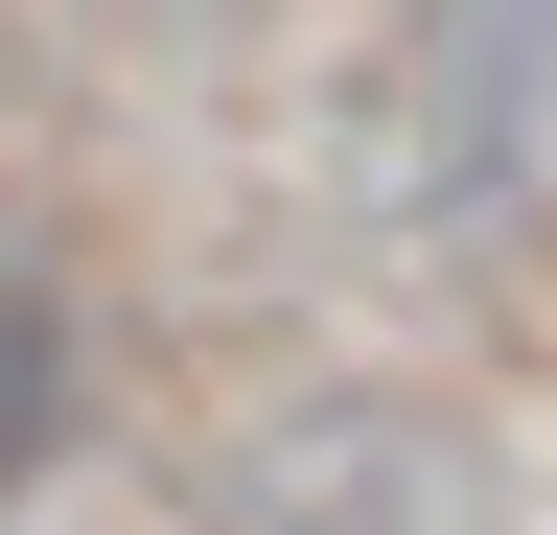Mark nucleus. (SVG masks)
I'll return each instance as SVG.
<instances>
[{
    "label": "nucleus",
    "mask_w": 557,
    "mask_h": 535,
    "mask_svg": "<svg viewBox=\"0 0 557 535\" xmlns=\"http://www.w3.org/2000/svg\"><path fill=\"white\" fill-rule=\"evenodd\" d=\"M70 396H94V373H70V303L0 256V489H47V465H70Z\"/></svg>",
    "instance_id": "obj_1"
}]
</instances>
